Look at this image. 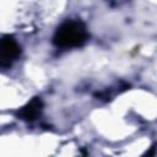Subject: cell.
Wrapping results in <instances>:
<instances>
[{
    "label": "cell",
    "mask_w": 157,
    "mask_h": 157,
    "mask_svg": "<svg viewBox=\"0 0 157 157\" xmlns=\"http://www.w3.org/2000/svg\"><path fill=\"white\" fill-rule=\"evenodd\" d=\"M20 54V47L16 43V40L6 36L1 39L0 44V61L2 66H9Z\"/></svg>",
    "instance_id": "7a4b0ae2"
},
{
    "label": "cell",
    "mask_w": 157,
    "mask_h": 157,
    "mask_svg": "<svg viewBox=\"0 0 157 157\" xmlns=\"http://www.w3.org/2000/svg\"><path fill=\"white\" fill-rule=\"evenodd\" d=\"M40 107H42V103L39 99H33L32 102H29L22 110H21V117L23 119H27V120H32L34 119L39 113H40Z\"/></svg>",
    "instance_id": "3957f363"
},
{
    "label": "cell",
    "mask_w": 157,
    "mask_h": 157,
    "mask_svg": "<svg viewBox=\"0 0 157 157\" xmlns=\"http://www.w3.org/2000/svg\"><path fill=\"white\" fill-rule=\"evenodd\" d=\"M86 40L85 26L78 21H67L55 32L54 43L61 48L77 47Z\"/></svg>",
    "instance_id": "6da1fadb"
}]
</instances>
